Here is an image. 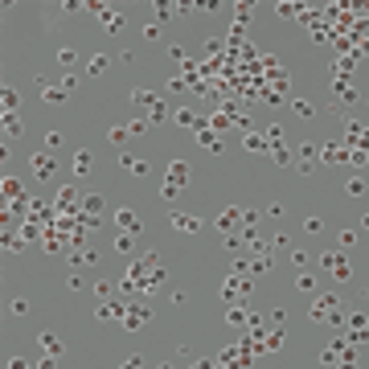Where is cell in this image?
<instances>
[{"mask_svg": "<svg viewBox=\"0 0 369 369\" xmlns=\"http://www.w3.org/2000/svg\"><path fill=\"white\" fill-rule=\"evenodd\" d=\"M33 168H37V176H49V172H53V164H49V156H37V160H33Z\"/></svg>", "mask_w": 369, "mask_h": 369, "instance_id": "2", "label": "cell"}, {"mask_svg": "<svg viewBox=\"0 0 369 369\" xmlns=\"http://www.w3.org/2000/svg\"><path fill=\"white\" fill-rule=\"evenodd\" d=\"M172 222H176V226H180V230H197V226H201V222H197V218H180V213H176V218H172Z\"/></svg>", "mask_w": 369, "mask_h": 369, "instance_id": "4", "label": "cell"}, {"mask_svg": "<svg viewBox=\"0 0 369 369\" xmlns=\"http://www.w3.org/2000/svg\"><path fill=\"white\" fill-rule=\"evenodd\" d=\"M119 226H123V234H136V230H140V222H136V213H128V209L119 213Z\"/></svg>", "mask_w": 369, "mask_h": 369, "instance_id": "1", "label": "cell"}, {"mask_svg": "<svg viewBox=\"0 0 369 369\" xmlns=\"http://www.w3.org/2000/svg\"><path fill=\"white\" fill-rule=\"evenodd\" d=\"M86 70H90V74H99V70H107V57H103V53H95V57H90V66H86Z\"/></svg>", "mask_w": 369, "mask_h": 369, "instance_id": "3", "label": "cell"}, {"mask_svg": "<svg viewBox=\"0 0 369 369\" xmlns=\"http://www.w3.org/2000/svg\"><path fill=\"white\" fill-rule=\"evenodd\" d=\"M119 369H140V357H128V361H123Z\"/></svg>", "mask_w": 369, "mask_h": 369, "instance_id": "5", "label": "cell"}]
</instances>
